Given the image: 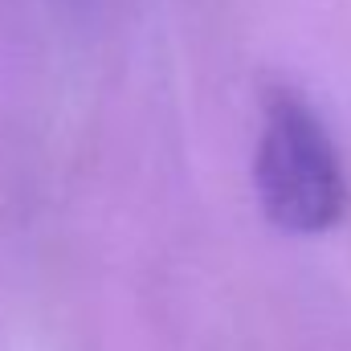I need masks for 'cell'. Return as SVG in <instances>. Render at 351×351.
Listing matches in <instances>:
<instances>
[{"label": "cell", "mask_w": 351, "mask_h": 351, "mask_svg": "<svg viewBox=\"0 0 351 351\" xmlns=\"http://www.w3.org/2000/svg\"><path fill=\"white\" fill-rule=\"evenodd\" d=\"M254 184L269 225L282 233H327L348 213V172L323 114L298 90L262 98Z\"/></svg>", "instance_id": "obj_1"}]
</instances>
